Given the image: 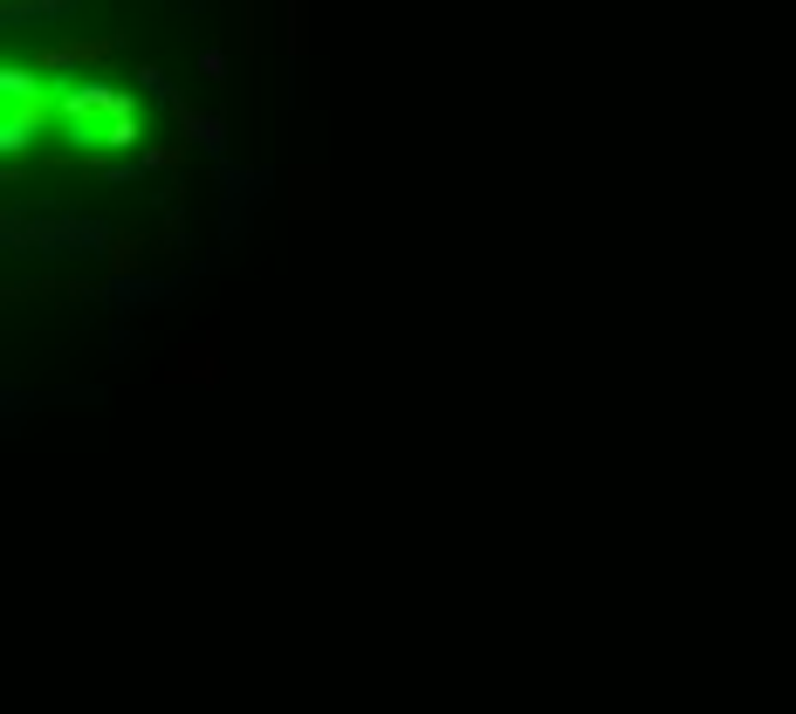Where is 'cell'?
Returning a JSON list of instances; mask_svg holds the SVG:
<instances>
[{"label": "cell", "mask_w": 796, "mask_h": 714, "mask_svg": "<svg viewBox=\"0 0 796 714\" xmlns=\"http://www.w3.org/2000/svg\"><path fill=\"white\" fill-rule=\"evenodd\" d=\"M104 56H111V42H62V48H48V56H35V76L76 69V62H104Z\"/></svg>", "instance_id": "obj_1"}, {"label": "cell", "mask_w": 796, "mask_h": 714, "mask_svg": "<svg viewBox=\"0 0 796 714\" xmlns=\"http://www.w3.org/2000/svg\"><path fill=\"white\" fill-rule=\"evenodd\" d=\"M172 111H178V131H186V145H220V138H227V124L207 117V111H193L186 96H172Z\"/></svg>", "instance_id": "obj_2"}, {"label": "cell", "mask_w": 796, "mask_h": 714, "mask_svg": "<svg viewBox=\"0 0 796 714\" xmlns=\"http://www.w3.org/2000/svg\"><path fill=\"white\" fill-rule=\"evenodd\" d=\"M199 76H207V83H220V76H227V56H220V48H207V56H199Z\"/></svg>", "instance_id": "obj_3"}]
</instances>
